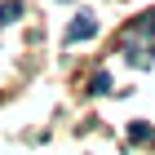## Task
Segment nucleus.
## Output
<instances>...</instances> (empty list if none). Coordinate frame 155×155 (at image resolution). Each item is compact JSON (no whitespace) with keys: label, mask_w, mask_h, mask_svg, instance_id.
<instances>
[{"label":"nucleus","mask_w":155,"mask_h":155,"mask_svg":"<svg viewBox=\"0 0 155 155\" xmlns=\"http://www.w3.org/2000/svg\"><path fill=\"white\" fill-rule=\"evenodd\" d=\"M129 137H133V142H146V137H151V129L137 120V124H129Z\"/></svg>","instance_id":"nucleus-4"},{"label":"nucleus","mask_w":155,"mask_h":155,"mask_svg":"<svg viewBox=\"0 0 155 155\" xmlns=\"http://www.w3.org/2000/svg\"><path fill=\"white\" fill-rule=\"evenodd\" d=\"M18 13H22V0H5V5H0V27L18 22Z\"/></svg>","instance_id":"nucleus-2"},{"label":"nucleus","mask_w":155,"mask_h":155,"mask_svg":"<svg viewBox=\"0 0 155 155\" xmlns=\"http://www.w3.org/2000/svg\"><path fill=\"white\" fill-rule=\"evenodd\" d=\"M107 89H111V75H107V71H97L93 84H89V93H107Z\"/></svg>","instance_id":"nucleus-3"},{"label":"nucleus","mask_w":155,"mask_h":155,"mask_svg":"<svg viewBox=\"0 0 155 155\" xmlns=\"http://www.w3.org/2000/svg\"><path fill=\"white\" fill-rule=\"evenodd\" d=\"M89 36H97V18H93V13H75V22L67 27V36H62V40L75 45V40H89Z\"/></svg>","instance_id":"nucleus-1"}]
</instances>
